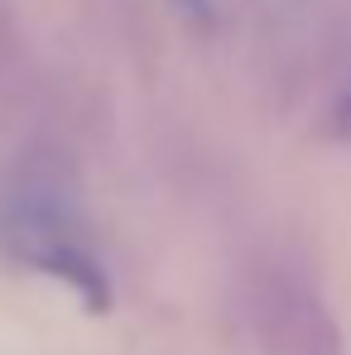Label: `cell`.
Returning a JSON list of instances; mask_svg holds the SVG:
<instances>
[{"label": "cell", "mask_w": 351, "mask_h": 355, "mask_svg": "<svg viewBox=\"0 0 351 355\" xmlns=\"http://www.w3.org/2000/svg\"><path fill=\"white\" fill-rule=\"evenodd\" d=\"M0 245L10 250V259L29 264L34 274H49V279L67 284L87 312H106L111 307L106 264L82 240L72 211L58 207L54 197H15L0 211Z\"/></svg>", "instance_id": "cell-1"}, {"label": "cell", "mask_w": 351, "mask_h": 355, "mask_svg": "<svg viewBox=\"0 0 351 355\" xmlns=\"http://www.w3.org/2000/svg\"><path fill=\"white\" fill-rule=\"evenodd\" d=\"M337 120H342L337 130H342V135H351V96H347V106H342V116H337Z\"/></svg>", "instance_id": "cell-2"}]
</instances>
